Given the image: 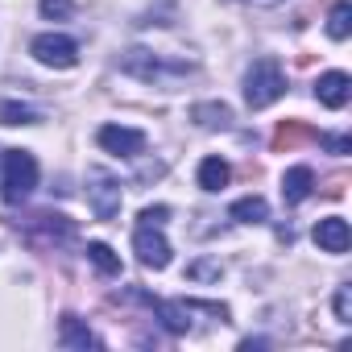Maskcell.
Masks as SVG:
<instances>
[{"instance_id":"obj_4","label":"cell","mask_w":352,"mask_h":352,"mask_svg":"<svg viewBox=\"0 0 352 352\" xmlns=\"http://www.w3.org/2000/svg\"><path fill=\"white\" fill-rule=\"evenodd\" d=\"M120 179H112L108 170H87V204H91V216L96 220H116L120 216Z\"/></svg>"},{"instance_id":"obj_2","label":"cell","mask_w":352,"mask_h":352,"mask_svg":"<svg viewBox=\"0 0 352 352\" xmlns=\"http://www.w3.org/2000/svg\"><path fill=\"white\" fill-rule=\"evenodd\" d=\"M5 191V204L9 208H21L30 195H34V187H38V162H34V153L30 149H9L5 153V183H0Z\"/></svg>"},{"instance_id":"obj_17","label":"cell","mask_w":352,"mask_h":352,"mask_svg":"<svg viewBox=\"0 0 352 352\" xmlns=\"http://www.w3.org/2000/svg\"><path fill=\"white\" fill-rule=\"evenodd\" d=\"M191 120L204 124V129H224L232 120V108L228 104H195L191 108Z\"/></svg>"},{"instance_id":"obj_13","label":"cell","mask_w":352,"mask_h":352,"mask_svg":"<svg viewBox=\"0 0 352 352\" xmlns=\"http://www.w3.org/2000/svg\"><path fill=\"white\" fill-rule=\"evenodd\" d=\"M30 228L42 232L46 241H71V236H75V224H71L67 216H58V212H42V216H34Z\"/></svg>"},{"instance_id":"obj_15","label":"cell","mask_w":352,"mask_h":352,"mask_svg":"<svg viewBox=\"0 0 352 352\" xmlns=\"http://www.w3.org/2000/svg\"><path fill=\"white\" fill-rule=\"evenodd\" d=\"M228 179H232V170H228L224 157H204V162H199V187H204V191H224Z\"/></svg>"},{"instance_id":"obj_6","label":"cell","mask_w":352,"mask_h":352,"mask_svg":"<svg viewBox=\"0 0 352 352\" xmlns=\"http://www.w3.org/2000/svg\"><path fill=\"white\" fill-rule=\"evenodd\" d=\"M133 249H137L141 265H149V270H166L170 265V241L157 232V224H137Z\"/></svg>"},{"instance_id":"obj_7","label":"cell","mask_w":352,"mask_h":352,"mask_svg":"<svg viewBox=\"0 0 352 352\" xmlns=\"http://www.w3.org/2000/svg\"><path fill=\"white\" fill-rule=\"evenodd\" d=\"M100 145L116 157H137L145 149V133L141 129H124V124H104L100 129Z\"/></svg>"},{"instance_id":"obj_21","label":"cell","mask_w":352,"mask_h":352,"mask_svg":"<svg viewBox=\"0 0 352 352\" xmlns=\"http://www.w3.org/2000/svg\"><path fill=\"white\" fill-rule=\"evenodd\" d=\"M42 17H50V21H71V17H75V5H71V0H42Z\"/></svg>"},{"instance_id":"obj_11","label":"cell","mask_w":352,"mask_h":352,"mask_svg":"<svg viewBox=\"0 0 352 352\" xmlns=\"http://www.w3.org/2000/svg\"><path fill=\"white\" fill-rule=\"evenodd\" d=\"M307 141H315V129L302 124V120H286V124L274 129V149H278V153H290V149H298V145H307Z\"/></svg>"},{"instance_id":"obj_19","label":"cell","mask_w":352,"mask_h":352,"mask_svg":"<svg viewBox=\"0 0 352 352\" xmlns=\"http://www.w3.org/2000/svg\"><path fill=\"white\" fill-rule=\"evenodd\" d=\"M348 34H352V5H348V0H340V5L331 9V17H327V38L344 42Z\"/></svg>"},{"instance_id":"obj_18","label":"cell","mask_w":352,"mask_h":352,"mask_svg":"<svg viewBox=\"0 0 352 352\" xmlns=\"http://www.w3.org/2000/svg\"><path fill=\"white\" fill-rule=\"evenodd\" d=\"M87 261H91L104 278H116V274H120V257H116L104 241H91V245H87Z\"/></svg>"},{"instance_id":"obj_20","label":"cell","mask_w":352,"mask_h":352,"mask_svg":"<svg viewBox=\"0 0 352 352\" xmlns=\"http://www.w3.org/2000/svg\"><path fill=\"white\" fill-rule=\"evenodd\" d=\"M0 124H38V112L17 100H0Z\"/></svg>"},{"instance_id":"obj_23","label":"cell","mask_w":352,"mask_h":352,"mask_svg":"<svg viewBox=\"0 0 352 352\" xmlns=\"http://www.w3.org/2000/svg\"><path fill=\"white\" fill-rule=\"evenodd\" d=\"M166 216H170V208H166V204H157V208H145V212H141V224H157V228H162V224H166Z\"/></svg>"},{"instance_id":"obj_1","label":"cell","mask_w":352,"mask_h":352,"mask_svg":"<svg viewBox=\"0 0 352 352\" xmlns=\"http://www.w3.org/2000/svg\"><path fill=\"white\" fill-rule=\"evenodd\" d=\"M120 71L141 79V83H170V79H183L191 75V63H179V58H162L153 50H129L120 58Z\"/></svg>"},{"instance_id":"obj_25","label":"cell","mask_w":352,"mask_h":352,"mask_svg":"<svg viewBox=\"0 0 352 352\" xmlns=\"http://www.w3.org/2000/svg\"><path fill=\"white\" fill-rule=\"evenodd\" d=\"M187 274H191V278H220V265H212V261H199V265H191Z\"/></svg>"},{"instance_id":"obj_5","label":"cell","mask_w":352,"mask_h":352,"mask_svg":"<svg viewBox=\"0 0 352 352\" xmlns=\"http://www.w3.org/2000/svg\"><path fill=\"white\" fill-rule=\"evenodd\" d=\"M30 50H34V58L42 67H54V71H71L79 63V46L71 38H63V34H42V38H34Z\"/></svg>"},{"instance_id":"obj_9","label":"cell","mask_w":352,"mask_h":352,"mask_svg":"<svg viewBox=\"0 0 352 352\" xmlns=\"http://www.w3.org/2000/svg\"><path fill=\"white\" fill-rule=\"evenodd\" d=\"M315 245H319L323 253H348V245H352V228H348V220H340V216L319 220V224H315Z\"/></svg>"},{"instance_id":"obj_26","label":"cell","mask_w":352,"mask_h":352,"mask_svg":"<svg viewBox=\"0 0 352 352\" xmlns=\"http://www.w3.org/2000/svg\"><path fill=\"white\" fill-rule=\"evenodd\" d=\"M249 5H278V0H249Z\"/></svg>"},{"instance_id":"obj_3","label":"cell","mask_w":352,"mask_h":352,"mask_svg":"<svg viewBox=\"0 0 352 352\" xmlns=\"http://www.w3.org/2000/svg\"><path fill=\"white\" fill-rule=\"evenodd\" d=\"M286 96V75H282V67L274 63V58H257L253 67H249V75H245V100H249V108H270V104H278Z\"/></svg>"},{"instance_id":"obj_12","label":"cell","mask_w":352,"mask_h":352,"mask_svg":"<svg viewBox=\"0 0 352 352\" xmlns=\"http://www.w3.org/2000/svg\"><path fill=\"white\" fill-rule=\"evenodd\" d=\"M153 311L162 315V323H166L170 336H183L191 327V307L187 302H162V298H153Z\"/></svg>"},{"instance_id":"obj_22","label":"cell","mask_w":352,"mask_h":352,"mask_svg":"<svg viewBox=\"0 0 352 352\" xmlns=\"http://www.w3.org/2000/svg\"><path fill=\"white\" fill-rule=\"evenodd\" d=\"M336 319L340 323H352V286H340L336 290Z\"/></svg>"},{"instance_id":"obj_10","label":"cell","mask_w":352,"mask_h":352,"mask_svg":"<svg viewBox=\"0 0 352 352\" xmlns=\"http://www.w3.org/2000/svg\"><path fill=\"white\" fill-rule=\"evenodd\" d=\"M311 191H315V174H311V166H290L286 179H282V199H286L290 208H298Z\"/></svg>"},{"instance_id":"obj_24","label":"cell","mask_w":352,"mask_h":352,"mask_svg":"<svg viewBox=\"0 0 352 352\" xmlns=\"http://www.w3.org/2000/svg\"><path fill=\"white\" fill-rule=\"evenodd\" d=\"M331 153H352V137H319Z\"/></svg>"},{"instance_id":"obj_14","label":"cell","mask_w":352,"mask_h":352,"mask_svg":"<svg viewBox=\"0 0 352 352\" xmlns=\"http://www.w3.org/2000/svg\"><path fill=\"white\" fill-rule=\"evenodd\" d=\"M58 344H63V348H96L100 340H96L91 327H83L75 315H63V323H58Z\"/></svg>"},{"instance_id":"obj_16","label":"cell","mask_w":352,"mask_h":352,"mask_svg":"<svg viewBox=\"0 0 352 352\" xmlns=\"http://www.w3.org/2000/svg\"><path fill=\"white\" fill-rule=\"evenodd\" d=\"M232 220H241V224H265L270 220V204L261 195H245V199L232 204Z\"/></svg>"},{"instance_id":"obj_8","label":"cell","mask_w":352,"mask_h":352,"mask_svg":"<svg viewBox=\"0 0 352 352\" xmlns=\"http://www.w3.org/2000/svg\"><path fill=\"white\" fill-rule=\"evenodd\" d=\"M348 96H352V79H348L344 71H327V75H319V83H315V100H319L323 108L340 112V108L348 104Z\"/></svg>"}]
</instances>
